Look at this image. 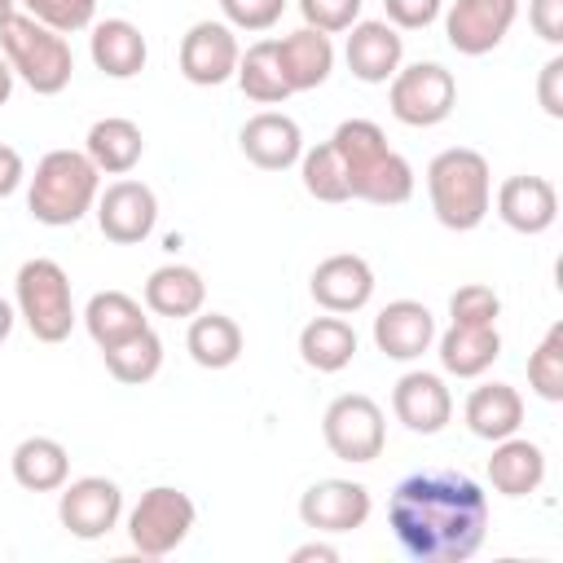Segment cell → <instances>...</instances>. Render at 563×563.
Returning <instances> with one entry per match:
<instances>
[{"label":"cell","instance_id":"6da1fadb","mask_svg":"<svg viewBox=\"0 0 563 563\" xmlns=\"http://www.w3.org/2000/svg\"><path fill=\"white\" fill-rule=\"evenodd\" d=\"M387 523L413 563H462L484 545L488 493L462 471H413L391 488Z\"/></svg>","mask_w":563,"mask_h":563},{"label":"cell","instance_id":"7a4b0ae2","mask_svg":"<svg viewBox=\"0 0 563 563\" xmlns=\"http://www.w3.org/2000/svg\"><path fill=\"white\" fill-rule=\"evenodd\" d=\"M343 172H347V189L361 202L374 207H400L413 198V167L405 163V154H396L383 136V128L374 119H343L330 136Z\"/></svg>","mask_w":563,"mask_h":563},{"label":"cell","instance_id":"3957f363","mask_svg":"<svg viewBox=\"0 0 563 563\" xmlns=\"http://www.w3.org/2000/svg\"><path fill=\"white\" fill-rule=\"evenodd\" d=\"M427 198L444 229L471 233L493 211V172L488 158L471 145H449L427 163Z\"/></svg>","mask_w":563,"mask_h":563},{"label":"cell","instance_id":"277c9868","mask_svg":"<svg viewBox=\"0 0 563 563\" xmlns=\"http://www.w3.org/2000/svg\"><path fill=\"white\" fill-rule=\"evenodd\" d=\"M97 194L101 172L84 150H48L26 185V211L48 229H70L97 207Z\"/></svg>","mask_w":563,"mask_h":563},{"label":"cell","instance_id":"5b68a950","mask_svg":"<svg viewBox=\"0 0 563 563\" xmlns=\"http://www.w3.org/2000/svg\"><path fill=\"white\" fill-rule=\"evenodd\" d=\"M0 53H4L13 79H22L35 97H57L75 75L70 40L62 31L35 22L22 9L0 26Z\"/></svg>","mask_w":563,"mask_h":563},{"label":"cell","instance_id":"8992f818","mask_svg":"<svg viewBox=\"0 0 563 563\" xmlns=\"http://www.w3.org/2000/svg\"><path fill=\"white\" fill-rule=\"evenodd\" d=\"M13 308L26 321V330L40 343H62L70 339L79 312H75V295H70V277L57 260L35 255L18 268L13 277Z\"/></svg>","mask_w":563,"mask_h":563},{"label":"cell","instance_id":"52a82bcc","mask_svg":"<svg viewBox=\"0 0 563 563\" xmlns=\"http://www.w3.org/2000/svg\"><path fill=\"white\" fill-rule=\"evenodd\" d=\"M198 523V506L185 488L172 484H154L141 493V501L128 510V541L136 554L145 559H163L176 545H185V537Z\"/></svg>","mask_w":563,"mask_h":563},{"label":"cell","instance_id":"ba28073f","mask_svg":"<svg viewBox=\"0 0 563 563\" xmlns=\"http://www.w3.org/2000/svg\"><path fill=\"white\" fill-rule=\"evenodd\" d=\"M387 106H391V119L405 128H435L457 106V79L440 62L400 66L387 79Z\"/></svg>","mask_w":563,"mask_h":563},{"label":"cell","instance_id":"9c48e42d","mask_svg":"<svg viewBox=\"0 0 563 563\" xmlns=\"http://www.w3.org/2000/svg\"><path fill=\"white\" fill-rule=\"evenodd\" d=\"M321 440L325 449L339 457V462H352V466H365L383 453L387 444V422H383V409L361 396V391H343L325 405L321 413Z\"/></svg>","mask_w":563,"mask_h":563},{"label":"cell","instance_id":"30bf717a","mask_svg":"<svg viewBox=\"0 0 563 563\" xmlns=\"http://www.w3.org/2000/svg\"><path fill=\"white\" fill-rule=\"evenodd\" d=\"M57 519L70 537L79 541H97L106 532L119 528L123 519V488L106 475H84V479H66L57 488Z\"/></svg>","mask_w":563,"mask_h":563},{"label":"cell","instance_id":"8fae6325","mask_svg":"<svg viewBox=\"0 0 563 563\" xmlns=\"http://www.w3.org/2000/svg\"><path fill=\"white\" fill-rule=\"evenodd\" d=\"M92 211H97L101 238L114 242V246H136L158 224V198H154V189L145 180H132V176L106 185L97 194V207Z\"/></svg>","mask_w":563,"mask_h":563},{"label":"cell","instance_id":"7c38bea8","mask_svg":"<svg viewBox=\"0 0 563 563\" xmlns=\"http://www.w3.org/2000/svg\"><path fill=\"white\" fill-rule=\"evenodd\" d=\"M374 510V497L365 484L356 479H317L303 488L299 497V519L303 528L321 532V537H339V532H356L365 528Z\"/></svg>","mask_w":563,"mask_h":563},{"label":"cell","instance_id":"4fadbf2b","mask_svg":"<svg viewBox=\"0 0 563 563\" xmlns=\"http://www.w3.org/2000/svg\"><path fill=\"white\" fill-rule=\"evenodd\" d=\"M519 18V0H453L444 13V40L462 57L493 53Z\"/></svg>","mask_w":563,"mask_h":563},{"label":"cell","instance_id":"5bb4252c","mask_svg":"<svg viewBox=\"0 0 563 563\" xmlns=\"http://www.w3.org/2000/svg\"><path fill=\"white\" fill-rule=\"evenodd\" d=\"M238 35L229 22H194L180 40V75L198 88H216L238 70Z\"/></svg>","mask_w":563,"mask_h":563},{"label":"cell","instance_id":"9a60e30c","mask_svg":"<svg viewBox=\"0 0 563 563\" xmlns=\"http://www.w3.org/2000/svg\"><path fill=\"white\" fill-rule=\"evenodd\" d=\"M308 290L312 299L325 308V312H361L369 299H374V268L365 255H352V251H339V255H325L312 277H308Z\"/></svg>","mask_w":563,"mask_h":563},{"label":"cell","instance_id":"2e32d148","mask_svg":"<svg viewBox=\"0 0 563 563\" xmlns=\"http://www.w3.org/2000/svg\"><path fill=\"white\" fill-rule=\"evenodd\" d=\"M391 413L405 422L413 435H440L453 418V391L444 387L440 374L431 369H409L391 387Z\"/></svg>","mask_w":563,"mask_h":563},{"label":"cell","instance_id":"e0dca14e","mask_svg":"<svg viewBox=\"0 0 563 563\" xmlns=\"http://www.w3.org/2000/svg\"><path fill=\"white\" fill-rule=\"evenodd\" d=\"M343 57L361 84H387L405 62V35L387 18H361L347 26Z\"/></svg>","mask_w":563,"mask_h":563},{"label":"cell","instance_id":"ac0fdd59","mask_svg":"<svg viewBox=\"0 0 563 563\" xmlns=\"http://www.w3.org/2000/svg\"><path fill=\"white\" fill-rule=\"evenodd\" d=\"M435 334H440L435 330V317L418 299H391L374 317V347L387 361H418L422 352H431Z\"/></svg>","mask_w":563,"mask_h":563},{"label":"cell","instance_id":"d6986e66","mask_svg":"<svg viewBox=\"0 0 563 563\" xmlns=\"http://www.w3.org/2000/svg\"><path fill=\"white\" fill-rule=\"evenodd\" d=\"M493 202H497L501 224L523 233V238H537V233H545L559 220V194H554V185L545 176H528V172L506 176L497 185Z\"/></svg>","mask_w":563,"mask_h":563},{"label":"cell","instance_id":"ffe728a7","mask_svg":"<svg viewBox=\"0 0 563 563\" xmlns=\"http://www.w3.org/2000/svg\"><path fill=\"white\" fill-rule=\"evenodd\" d=\"M238 145H242L246 163H255L260 172H286V167H295L299 154H303V132H299V123H295L290 114H282V110H260V114H251V119L242 123Z\"/></svg>","mask_w":563,"mask_h":563},{"label":"cell","instance_id":"44dd1931","mask_svg":"<svg viewBox=\"0 0 563 563\" xmlns=\"http://www.w3.org/2000/svg\"><path fill=\"white\" fill-rule=\"evenodd\" d=\"M273 44H277V66H282V79H286L290 92H312V88H321L330 79V70H334V44H330L325 31L299 26V31L282 35Z\"/></svg>","mask_w":563,"mask_h":563},{"label":"cell","instance_id":"7402d4cb","mask_svg":"<svg viewBox=\"0 0 563 563\" xmlns=\"http://www.w3.org/2000/svg\"><path fill=\"white\" fill-rule=\"evenodd\" d=\"M88 53H92V66L110 79H136L150 62V44L141 35L136 22L128 18H106V22H92V35H88Z\"/></svg>","mask_w":563,"mask_h":563},{"label":"cell","instance_id":"603a6c76","mask_svg":"<svg viewBox=\"0 0 563 563\" xmlns=\"http://www.w3.org/2000/svg\"><path fill=\"white\" fill-rule=\"evenodd\" d=\"M488 484L501 497H532L545 484V449L537 440H523L519 431L497 440L488 457Z\"/></svg>","mask_w":563,"mask_h":563},{"label":"cell","instance_id":"cb8c5ba5","mask_svg":"<svg viewBox=\"0 0 563 563\" xmlns=\"http://www.w3.org/2000/svg\"><path fill=\"white\" fill-rule=\"evenodd\" d=\"M462 418H466V431L475 440H506L523 427V396L510 387V383H479L466 405H462Z\"/></svg>","mask_w":563,"mask_h":563},{"label":"cell","instance_id":"d4e9b609","mask_svg":"<svg viewBox=\"0 0 563 563\" xmlns=\"http://www.w3.org/2000/svg\"><path fill=\"white\" fill-rule=\"evenodd\" d=\"M435 356H440L444 374L479 378L501 356V334H497V325H457V321H449V330L435 334Z\"/></svg>","mask_w":563,"mask_h":563},{"label":"cell","instance_id":"484cf974","mask_svg":"<svg viewBox=\"0 0 563 563\" xmlns=\"http://www.w3.org/2000/svg\"><path fill=\"white\" fill-rule=\"evenodd\" d=\"M145 308L154 312V317H172V321H180V317H194V312H202V303H207V282H202V273L198 268H189V264H163V268H154L150 277H145Z\"/></svg>","mask_w":563,"mask_h":563},{"label":"cell","instance_id":"4316f807","mask_svg":"<svg viewBox=\"0 0 563 563\" xmlns=\"http://www.w3.org/2000/svg\"><path fill=\"white\" fill-rule=\"evenodd\" d=\"M9 471H13L18 488H26V493H57L70 479V453L53 435H26V440H18Z\"/></svg>","mask_w":563,"mask_h":563},{"label":"cell","instance_id":"83f0119b","mask_svg":"<svg viewBox=\"0 0 563 563\" xmlns=\"http://www.w3.org/2000/svg\"><path fill=\"white\" fill-rule=\"evenodd\" d=\"M84 154L92 158L97 172H106V176H128V172L141 163V154H145V136H141V128H136L132 119L110 114V119H97V123L88 128Z\"/></svg>","mask_w":563,"mask_h":563},{"label":"cell","instance_id":"f1b7e54d","mask_svg":"<svg viewBox=\"0 0 563 563\" xmlns=\"http://www.w3.org/2000/svg\"><path fill=\"white\" fill-rule=\"evenodd\" d=\"M356 356V330L347 317L339 312H325V317H312L303 330H299V361L317 374H339L347 369Z\"/></svg>","mask_w":563,"mask_h":563},{"label":"cell","instance_id":"f546056e","mask_svg":"<svg viewBox=\"0 0 563 563\" xmlns=\"http://www.w3.org/2000/svg\"><path fill=\"white\" fill-rule=\"evenodd\" d=\"M84 330H88V339L106 352V347H114V343H123L128 334H136V330H145L150 321H145V308H141V299H132L128 290H97L88 303H84Z\"/></svg>","mask_w":563,"mask_h":563},{"label":"cell","instance_id":"4dcf8cb0","mask_svg":"<svg viewBox=\"0 0 563 563\" xmlns=\"http://www.w3.org/2000/svg\"><path fill=\"white\" fill-rule=\"evenodd\" d=\"M185 352L202 369H229L242 356V325L224 312H194L185 330Z\"/></svg>","mask_w":563,"mask_h":563},{"label":"cell","instance_id":"1f68e13d","mask_svg":"<svg viewBox=\"0 0 563 563\" xmlns=\"http://www.w3.org/2000/svg\"><path fill=\"white\" fill-rule=\"evenodd\" d=\"M233 79H238V88H242L251 101H260V106H282L286 97H295V92L286 88V79H282L277 44H273V40H255V44L238 57Z\"/></svg>","mask_w":563,"mask_h":563},{"label":"cell","instance_id":"d6a6232c","mask_svg":"<svg viewBox=\"0 0 563 563\" xmlns=\"http://www.w3.org/2000/svg\"><path fill=\"white\" fill-rule=\"evenodd\" d=\"M101 356H106V369H110L114 383H123V387H141V383H150V378L163 369V339L145 325V330L128 334L123 343L106 347Z\"/></svg>","mask_w":563,"mask_h":563},{"label":"cell","instance_id":"836d02e7","mask_svg":"<svg viewBox=\"0 0 563 563\" xmlns=\"http://www.w3.org/2000/svg\"><path fill=\"white\" fill-rule=\"evenodd\" d=\"M299 180H303V194L317 198V202H347L352 198L347 172H343V163H339L330 141H321V145L299 154Z\"/></svg>","mask_w":563,"mask_h":563},{"label":"cell","instance_id":"e575fe53","mask_svg":"<svg viewBox=\"0 0 563 563\" xmlns=\"http://www.w3.org/2000/svg\"><path fill=\"white\" fill-rule=\"evenodd\" d=\"M528 387L545 405H559L563 400V321H554L541 334V343L532 347V356H528Z\"/></svg>","mask_w":563,"mask_h":563},{"label":"cell","instance_id":"d590c367","mask_svg":"<svg viewBox=\"0 0 563 563\" xmlns=\"http://www.w3.org/2000/svg\"><path fill=\"white\" fill-rule=\"evenodd\" d=\"M18 9L31 13L35 22L62 31V35L88 31L97 22V0H18Z\"/></svg>","mask_w":563,"mask_h":563},{"label":"cell","instance_id":"8d00e7d4","mask_svg":"<svg viewBox=\"0 0 563 563\" xmlns=\"http://www.w3.org/2000/svg\"><path fill=\"white\" fill-rule=\"evenodd\" d=\"M497 317H501V299L493 286L466 282L449 295V321L457 325H497Z\"/></svg>","mask_w":563,"mask_h":563},{"label":"cell","instance_id":"74e56055","mask_svg":"<svg viewBox=\"0 0 563 563\" xmlns=\"http://www.w3.org/2000/svg\"><path fill=\"white\" fill-rule=\"evenodd\" d=\"M295 4L303 13V26L325 31V35H339L352 22H361V4L365 0H295Z\"/></svg>","mask_w":563,"mask_h":563},{"label":"cell","instance_id":"f35d334b","mask_svg":"<svg viewBox=\"0 0 563 563\" xmlns=\"http://www.w3.org/2000/svg\"><path fill=\"white\" fill-rule=\"evenodd\" d=\"M220 9L233 31H268L282 22L286 0H220Z\"/></svg>","mask_w":563,"mask_h":563},{"label":"cell","instance_id":"ab89813d","mask_svg":"<svg viewBox=\"0 0 563 563\" xmlns=\"http://www.w3.org/2000/svg\"><path fill=\"white\" fill-rule=\"evenodd\" d=\"M383 9L396 31H427L444 13V0H383Z\"/></svg>","mask_w":563,"mask_h":563},{"label":"cell","instance_id":"60d3db41","mask_svg":"<svg viewBox=\"0 0 563 563\" xmlns=\"http://www.w3.org/2000/svg\"><path fill=\"white\" fill-rule=\"evenodd\" d=\"M537 101L550 119H563V57L554 53L537 75Z\"/></svg>","mask_w":563,"mask_h":563},{"label":"cell","instance_id":"b9f144b4","mask_svg":"<svg viewBox=\"0 0 563 563\" xmlns=\"http://www.w3.org/2000/svg\"><path fill=\"white\" fill-rule=\"evenodd\" d=\"M528 26L545 44H563V0H528Z\"/></svg>","mask_w":563,"mask_h":563},{"label":"cell","instance_id":"7bdbcfd3","mask_svg":"<svg viewBox=\"0 0 563 563\" xmlns=\"http://www.w3.org/2000/svg\"><path fill=\"white\" fill-rule=\"evenodd\" d=\"M22 180H26V163H22V154H18L13 145L0 141V198H13V194L22 189Z\"/></svg>","mask_w":563,"mask_h":563},{"label":"cell","instance_id":"ee69618b","mask_svg":"<svg viewBox=\"0 0 563 563\" xmlns=\"http://www.w3.org/2000/svg\"><path fill=\"white\" fill-rule=\"evenodd\" d=\"M290 563H339V550L325 545V541H308V545L290 550Z\"/></svg>","mask_w":563,"mask_h":563},{"label":"cell","instance_id":"f6af8a7d","mask_svg":"<svg viewBox=\"0 0 563 563\" xmlns=\"http://www.w3.org/2000/svg\"><path fill=\"white\" fill-rule=\"evenodd\" d=\"M13 321H18V308L9 299H0V343L13 334Z\"/></svg>","mask_w":563,"mask_h":563},{"label":"cell","instance_id":"bcb514c9","mask_svg":"<svg viewBox=\"0 0 563 563\" xmlns=\"http://www.w3.org/2000/svg\"><path fill=\"white\" fill-rule=\"evenodd\" d=\"M13 97V70H9V62H4V53H0V106Z\"/></svg>","mask_w":563,"mask_h":563},{"label":"cell","instance_id":"7dc6e473","mask_svg":"<svg viewBox=\"0 0 563 563\" xmlns=\"http://www.w3.org/2000/svg\"><path fill=\"white\" fill-rule=\"evenodd\" d=\"M13 13H18V0H0V26H4Z\"/></svg>","mask_w":563,"mask_h":563}]
</instances>
